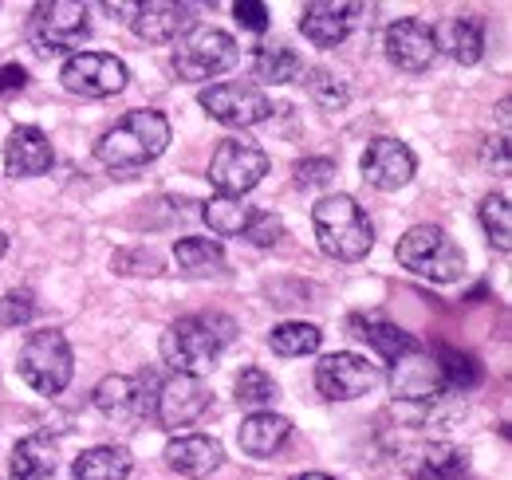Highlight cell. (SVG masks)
Listing matches in <instances>:
<instances>
[{
  "instance_id": "cell-1",
  "label": "cell",
  "mask_w": 512,
  "mask_h": 480,
  "mask_svg": "<svg viewBox=\"0 0 512 480\" xmlns=\"http://www.w3.org/2000/svg\"><path fill=\"white\" fill-rule=\"evenodd\" d=\"M237 339V323L221 311H193V315H182L166 327L162 335V362L174 370V374H205L213 370L217 359L233 347Z\"/></svg>"
},
{
  "instance_id": "cell-2",
  "label": "cell",
  "mask_w": 512,
  "mask_h": 480,
  "mask_svg": "<svg viewBox=\"0 0 512 480\" xmlns=\"http://www.w3.org/2000/svg\"><path fill=\"white\" fill-rule=\"evenodd\" d=\"M170 138H174V130L162 111H130L95 142V158L107 170H138V166L162 158Z\"/></svg>"
},
{
  "instance_id": "cell-3",
  "label": "cell",
  "mask_w": 512,
  "mask_h": 480,
  "mask_svg": "<svg viewBox=\"0 0 512 480\" xmlns=\"http://www.w3.org/2000/svg\"><path fill=\"white\" fill-rule=\"evenodd\" d=\"M312 229L331 260L355 264L375 248V225L351 193H327L312 205Z\"/></svg>"
},
{
  "instance_id": "cell-4",
  "label": "cell",
  "mask_w": 512,
  "mask_h": 480,
  "mask_svg": "<svg viewBox=\"0 0 512 480\" xmlns=\"http://www.w3.org/2000/svg\"><path fill=\"white\" fill-rule=\"evenodd\" d=\"M394 256L406 272L434 280V284H453L465 272V252L442 225H414L406 237H398Z\"/></svg>"
},
{
  "instance_id": "cell-5",
  "label": "cell",
  "mask_w": 512,
  "mask_h": 480,
  "mask_svg": "<svg viewBox=\"0 0 512 480\" xmlns=\"http://www.w3.org/2000/svg\"><path fill=\"white\" fill-rule=\"evenodd\" d=\"M24 36L40 56H64L91 36V8L79 0H40L24 24Z\"/></svg>"
},
{
  "instance_id": "cell-6",
  "label": "cell",
  "mask_w": 512,
  "mask_h": 480,
  "mask_svg": "<svg viewBox=\"0 0 512 480\" xmlns=\"http://www.w3.org/2000/svg\"><path fill=\"white\" fill-rule=\"evenodd\" d=\"M16 370H20V378H24L36 394H44V398L64 394L71 374H75L71 343L64 339V331H52V327L32 331V335L24 339V347H20Z\"/></svg>"
},
{
  "instance_id": "cell-7",
  "label": "cell",
  "mask_w": 512,
  "mask_h": 480,
  "mask_svg": "<svg viewBox=\"0 0 512 480\" xmlns=\"http://www.w3.org/2000/svg\"><path fill=\"white\" fill-rule=\"evenodd\" d=\"M237 60H241V48L221 28H190L178 40V48H174V71H178L182 83L217 79V75H225Z\"/></svg>"
},
{
  "instance_id": "cell-8",
  "label": "cell",
  "mask_w": 512,
  "mask_h": 480,
  "mask_svg": "<svg viewBox=\"0 0 512 480\" xmlns=\"http://www.w3.org/2000/svg\"><path fill=\"white\" fill-rule=\"evenodd\" d=\"M268 166L272 162L256 142L225 138L209 158V185L217 189V197H245L249 189L264 181Z\"/></svg>"
},
{
  "instance_id": "cell-9",
  "label": "cell",
  "mask_w": 512,
  "mask_h": 480,
  "mask_svg": "<svg viewBox=\"0 0 512 480\" xmlns=\"http://www.w3.org/2000/svg\"><path fill=\"white\" fill-rule=\"evenodd\" d=\"M127 79V63L107 52H75L60 67V83L79 99H111L127 87Z\"/></svg>"
},
{
  "instance_id": "cell-10",
  "label": "cell",
  "mask_w": 512,
  "mask_h": 480,
  "mask_svg": "<svg viewBox=\"0 0 512 480\" xmlns=\"http://www.w3.org/2000/svg\"><path fill=\"white\" fill-rule=\"evenodd\" d=\"M197 103L209 119H217L221 126H237V130L272 119V99L253 83H209L197 95Z\"/></svg>"
},
{
  "instance_id": "cell-11",
  "label": "cell",
  "mask_w": 512,
  "mask_h": 480,
  "mask_svg": "<svg viewBox=\"0 0 512 480\" xmlns=\"http://www.w3.org/2000/svg\"><path fill=\"white\" fill-rule=\"evenodd\" d=\"M379 366L355 351H335L316 362V390L327 402H355L379 386Z\"/></svg>"
},
{
  "instance_id": "cell-12",
  "label": "cell",
  "mask_w": 512,
  "mask_h": 480,
  "mask_svg": "<svg viewBox=\"0 0 512 480\" xmlns=\"http://www.w3.org/2000/svg\"><path fill=\"white\" fill-rule=\"evenodd\" d=\"M383 52L398 71H410V75L430 71V63L438 60V32L418 16H402L386 24Z\"/></svg>"
},
{
  "instance_id": "cell-13",
  "label": "cell",
  "mask_w": 512,
  "mask_h": 480,
  "mask_svg": "<svg viewBox=\"0 0 512 480\" xmlns=\"http://www.w3.org/2000/svg\"><path fill=\"white\" fill-rule=\"evenodd\" d=\"M213 394L205 390L201 378H190V374H170L158 394L150 398V414L162 429H182V425H193L209 410Z\"/></svg>"
},
{
  "instance_id": "cell-14",
  "label": "cell",
  "mask_w": 512,
  "mask_h": 480,
  "mask_svg": "<svg viewBox=\"0 0 512 480\" xmlns=\"http://www.w3.org/2000/svg\"><path fill=\"white\" fill-rule=\"evenodd\" d=\"M359 170H363L367 185H375L379 193H394V189H402L406 181L414 178L418 158L398 138H375V142H367V150L359 158Z\"/></svg>"
},
{
  "instance_id": "cell-15",
  "label": "cell",
  "mask_w": 512,
  "mask_h": 480,
  "mask_svg": "<svg viewBox=\"0 0 512 480\" xmlns=\"http://www.w3.org/2000/svg\"><path fill=\"white\" fill-rule=\"evenodd\" d=\"M390 390L402 402H434L446 394V378L438 370V359L418 347V351L390 362Z\"/></svg>"
},
{
  "instance_id": "cell-16",
  "label": "cell",
  "mask_w": 512,
  "mask_h": 480,
  "mask_svg": "<svg viewBox=\"0 0 512 480\" xmlns=\"http://www.w3.org/2000/svg\"><path fill=\"white\" fill-rule=\"evenodd\" d=\"M359 4H343V0H316V4H304L300 12V32L308 44L316 48H339L355 24H359Z\"/></svg>"
},
{
  "instance_id": "cell-17",
  "label": "cell",
  "mask_w": 512,
  "mask_h": 480,
  "mask_svg": "<svg viewBox=\"0 0 512 480\" xmlns=\"http://www.w3.org/2000/svg\"><path fill=\"white\" fill-rule=\"evenodd\" d=\"M91 402H95V410H99L103 418L115 421V425H134V421H142L150 414V394H146V386H142L138 378H130V374H107V378L95 386Z\"/></svg>"
},
{
  "instance_id": "cell-18",
  "label": "cell",
  "mask_w": 512,
  "mask_h": 480,
  "mask_svg": "<svg viewBox=\"0 0 512 480\" xmlns=\"http://www.w3.org/2000/svg\"><path fill=\"white\" fill-rule=\"evenodd\" d=\"M56 162V150L40 126H16L4 142V170L8 178H40Z\"/></svg>"
},
{
  "instance_id": "cell-19",
  "label": "cell",
  "mask_w": 512,
  "mask_h": 480,
  "mask_svg": "<svg viewBox=\"0 0 512 480\" xmlns=\"http://www.w3.org/2000/svg\"><path fill=\"white\" fill-rule=\"evenodd\" d=\"M193 16L186 4H170V0H150V4H138L134 16H130V28L138 40L146 44H178L186 32H190Z\"/></svg>"
},
{
  "instance_id": "cell-20",
  "label": "cell",
  "mask_w": 512,
  "mask_h": 480,
  "mask_svg": "<svg viewBox=\"0 0 512 480\" xmlns=\"http://www.w3.org/2000/svg\"><path fill=\"white\" fill-rule=\"evenodd\" d=\"M162 457H166V465H170L174 473L201 480V477H209V473L221 469L225 449H221L217 437H205V433H178V437L166 445Z\"/></svg>"
},
{
  "instance_id": "cell-21",
  "label": "cell",
  "mask_w": 512,
  "mask_h": 480,
  "mask_svg": "<svg viewBox=\"0 0 512 480\" xmlns=\"http://www.w3.org/2000/svg\"><path fill=\"white\" fill-rule=\"evenodd\" d=\"M288 437H292V421L284 418V414H272V410H256V414H249V418L241 421V429H237L241 453H249L256 461L276 457V453L288 445Z\"/></svg>"
},
{
  "instance_id": "cell-22",
  "label": "cell",
  "mask_w": 512,
  "mask_h": 480,
  "mask_svg": "<svg viewBox=\"0 0 512 480\" xmlns=\"http://www.w3.org/2000/svg\"><path fill=\"white\" fill-rule=\"evenodd\" d=\"M8 477L12 480H52L56 477V441L48 433H32L16 441L8 457Z\"/></svg>"
},
{
  "instance_id": "cell-23",
  "label": "cell",
  "mask_w": 512,
  "mask_h": 480,
  "mask_svg": "<svg viewBox=\"0 0 512 480\" xmlns=\"http://www.w3.org/2000/svg\"><path fill=\"white\" fill-rule=\"evenodd\" d=\"M130 449L127 445H95L83 449L71 461V477L75 480H127L130 477Z\"/></svg>"
},
{
  "instance_id": "cell-24",
  "label": "cell",
  "mask_w": 512,
  "mask_h": 480,
  "mask_svg": "<svg viewBox=\"0 0 512 480\" xmlns=\"http://www.w3.org/2000/svg\"><path fill=\"white\" fill-rule=\"evenodd\" d=\"M174 264L182 276L190 280H205V276H221L225 272V248L217 240L186 237L174 244Z\"/></svg>"
},
{
  "instance_id": "cell-25",
  "label": "cell",
  "mask_w": 512,
  "mask_h": 480,
  "mask_svg": "<svg viewBox=\"0 0 512 480\" xmlns=\"http://www.w3.org/2000/svg\"><path fill=\"white\" fill-rule=\"evenodd\" d=\"M414 477L418 480H465L469 477V453L461 445H449V441H434L418 453V465H414Z\"/></svg>"
},
{
  "instance_id": "cell-26",
  "label": "cell",
  "mask_w": 512,
  "mask_h": 480,
  "mask_svg": "<svg viewBox=\"0 0 512 480\" xmlns=\"http://www.w3.org/2000/svg\"><path fill=\"white\" fill-rule=\"evenodd\" d=\"M351 335H359V339H367L383 359H402V355H410V351H418V343L402 331V327H394V323H386V319H375V315H355L351 319Z\"/></svg>"
},
{
  "instance_id": "cell-27",
  "label": "cell",
  "mask_w": 512,
  "mask_h": 480,
  "mask_svg": "<svg viewBox=\"0 0 512 480\" xmlns=\"http://www.w3.org/2000/svg\"><path fill=\"white\" fill-rule=\"evenodd\" d=\"M253 75L260 83L284 87V83L304 79V60L292 48H284V44H260L253 52Z\"/></svg>"
},
{
  "instance_id": "cell-28",
  "label": "cell",
  "mask_w": 512,
  "mask_h": 480,
  "mask_svg": "<svg viewBox=\"0 0 512 480\" xmlns=\"http://www.w3.org/2000/svg\"><path fill=\"white\" fill-rule=\"evenodd\" d=\"M201 217H205L209 233H217V237H245L249 225H253L256 209L245 205L241 197H209Z\"/></svg>"
},
{
  "instance_id": "cell-29",
  "label": "cell",
  "mask_w": 512,
  "mask_h": 480,
  "mask_svg": "<svg viewBox=\"0 0 512 480\" xmlns=\"http://www.w3.org/2000/svg\"><path fill=\"white\" fill-rule=\"evenodd\" d=\"M323 343V331L316 323H304V319H288V323H276L268 331V347L280 355V359H304V355H316Z\"/></svg>"
},
{
  "instance_id": "cell-30",
  "label": "cell",
  "mask_w": 512,
  "mask_h": 480,
  "mask_svg": "<svg viewBox=\"0 0 512 480\" xmlns=\"http://www.w3.org/2000/svg\"><path fill=\"white\" fill-rule=\"evenodd\" d=\"M446 48L461 67L481 63V56H485V24L477 16H457L446 28Z\"/></svg>"
},
{
  "instance_id": "cell-31",
  "label": "cell",
  "mask_w": 512,
  "mask_h": 480,
  "mask_svg": "<svg viewBox=\"0 0 512 480\" xmlns=\"http://www.w3.org/2000/svg\"><path fill=\"white\" fill-rule=\"evenodd\" d=\"M477 217H481V229L489 244H497V252H509L512 248V209H509V197L505 193H489L481 197L477 205Z\"/></svg>"
},
{
  "instance_id": "cell-32",
  "label": "cell",
  "mask_w": 512,
  "mask_h": 480,
  "mask_svg": "<svg viewBox=\"0 0 512 480\" xmlns=\"http://www.w3.org/2000/svg\"><path fill=\"white\" fill-rule=\"evenodd\" d=\"M276 382H272V374L268 370H260V366H245L241 374H237V382H233V398H237V406H245V410H268L272 402H276Z\"/></svg>"
},
{
  "instance_id": "cell-33",
  "label": "cell",
  "mask_w": 512,
  "mask_h": 480,
  "mask_svg": "<svg viewBox=\"0 0 512 480\" xmlns=\"http://www.w3.org/2000/svg\"><path fill=\"white\" fill-rule=\"evenodd\" d=\"M308 95L323 111H343L351 103V87L335 71H327V67H312L308 71Z\"/></svg>"
},
{
  "instance_id": "cell-34",
  "label": "cell",
  "mask_w": 512,
  "mask_h": 480,
  "mask_svg": "<svg viewBox=\"0 0 512 480\" xmlns=\"http://www.w3.org/2000/svg\"><path fill=\"white\" fill-rule=\"evenodd\" d=\"M438 370H442V378H446V390H469V386H477L481 382V362L473 359V355H465V351H449L442 347L438 351Z\"/></svg>"
},
{
  "instance_id": "cell-35",
  "label": "cell",
  "mask_w": 512,
  "mask_h": 480,
  "mask_svg": "<svg viewBox=\"0 0 512 480\" xmlns=\"http://www.w3.org/2000/svg\"><path fill=\"white\" fill-rule=\"evenodd\" d=\"M32 319H36V300H32V292H24V288L4 292V300H0V327H24V323H32Z\"/></svg>"
},
{
  "instance_id": "cell-36",
  "label": "cell",
  "mask_w": 512,
  "mask_h": 480,
  "mask_svg": "<svg viewBox=\"0 0 512 480\" xmlns=\"http://www.w3.org/2000/svg\"><path fill=\"white\" fill-rule=\"evenodd\" d=\"M280 237H284V221H280L276 213H268V209H256L245 240L256 244V248H272V244H280Z\"/></svg>"
},
{
  "instance_id": "cell-37",
  "label": "cell",
  "mask_w": 512,
  "mask_h": 480,
  "mask_svg": "<svg viewBox=\"0 0 512 480\" xmlns=\"http://www.w3.org/2000/svg\"><path fill=\"white\" fill-rule=\"evenodd\" d=\"M335 174V162L331 158H300L296 162V185H304V189H316V185H327Z\"/></svg>"
},
{
  "instance_id": "cell-38",
  "label": "cell",
  "mask_w": 512,
  "mask_h": 480,
  "mask_svg": "<svg viewBox=\"0 0 512 480\" xmlns=\"http://www.w3.org/2000/svg\"><path fill=\"white\" fill-rule=\"evenodd\" d=\"M233 16H237V24L241 28H249V32H264L268 28V4H260V0H237L233 4Z\"/></svg>"
},
{
  "instance_id": "cell-39",
  "label": "cell",
  "mask_w": 512,
  "mask_h": 480,
  "mask_svg": "<svg viewBox=\"0 0 512 480\" xmlns=\"http://www.w3.org/2000/svg\"><path fill=\"white\" fill-rule=\"evenodd\" d=\"M127 264H138V268H134L138 276H158V272H162L158 252H119V256H115V272L127 268Z\"/></svg>"
},
{
  "instance_id": "cell-40",
  "label": "cell",
  "mask_w": 512,
  "mask_h": 480,
  "mask_svg": "<svg viewBox=\"0 0 512 480\" xmlns=\"http://www.w3.org/2000/svg\"><path fill=\"white\" fill-rule=\"evenodd\" d=\"M28 87V71L20 63H0V95H16Z\"/></svg>"
},
{
  "instance_id": "cell-41",
  "label": "cell",
  "mask_w": 512,
  "mask_h": 480,
  "mask_svg": "<svg viewBox=\"0 0 512 480\" xmlns=\"http://www.w3.org/2000/svg\"><path fill=\"white\" fill-rule=\"evenodd\" d=\"M296 480H335V477H327V473H304V477H296Z\"/></svg>"
},
{
  "instance_id": "cell-42",
  "label": "cell",
  "mask_w": 512,
  "mask_h": 480,
  "mask_svg": "<svg viewBox=\"0 0 512 480\" xmlns=\"http://www.w3.org/2000/svg\"><path fill=\"white\" fill-rule=\"evenodd\" d=\"M4 252H8V237L0 233V260H4Z\"/></svg>"
}]
</instances>
